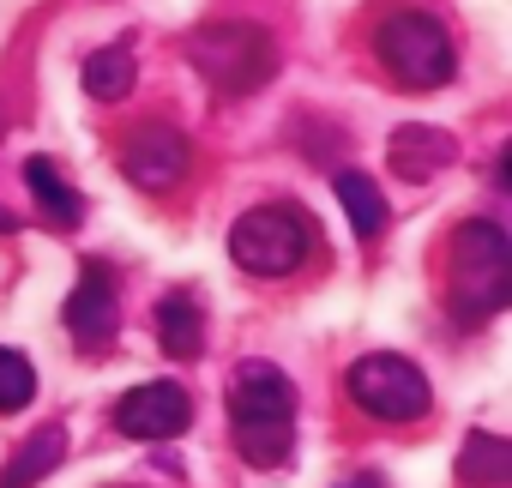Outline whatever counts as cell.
Instances as JSON below:
<instances>
[{
  "label": "cell",
  "mask_w": 512,
  "mask_h": 488,
  "mask_svg": "<svg viewBox=\"0 0 512 488\" xmlns=\"http://www.w3.org/2000/svg\"><path fill=\"white\" fill-rule=\"evenodd\" d=\"M61 452H67V434H61V428H43L37 440L19 446V458H13L7 470H0V488H37V482L61 464Z\"/></svg>",
  "instance_id": "14"
},
{
  "label": "cell",
  "mask_w": 512,
  "mask_h": 488,
  "mask_svg": "<svg viewBox=\"0 0 512 488\" xmlns=\"http://www.w3.org/2000/svg\"><path fill=\"white\" fill-rule=\"evenodd\" d=\"M31 392H37V368H31L19 350L0 344V416L25 410V404H31Z\"/></svg>",
  "instance_id": "17"
},
{
  "label": "cell",
  "mask_w": 512,
  "mask_h": 488,
  "mask_svg": "<svg viewBox=\"0 0 512 488\" xmlns=\"http://www.w3.org/2000/svg\"><path fill=\"white\" fill-rule=\"evenodd\" d=\"M344 488H380V476H356V482H344Z\"/></svg>",
  "instance_id": "19"
},
{
  "label": "cell",
  "mask_w": 512,
  "mask_h": 488,
  "mask_svg": "<svg viewBox=\"0 0 512 488\" xmlns=\"http://www.w3.org/2000/svg\"><path fill=\"white\" fill-rule=\"evenodd\" d=\"M344 392H350V404H356L362 416H374V422H416V416H428V404H434L428 374H422L410 356H392V350H374V356L350 362Z\"/></svg>",
  "instance_id": "5"
},
{
  "label": "cell",
  "mask_w": 512,
  "mask_h": 488,
  "mask_svg": "<svg viewBox=\"0 0 512 488\" xmlns=\"http://www.w3.org/2000/svg\"><path fill=\"white\" fill-rule=\"evenodd\" d=\"M229 434L253 470H272L296 446V386L272 362H247L229 386Z\"/></svg>",
  "instance_id": "1"
},
{
  "label": "cell",
  "mask_w": 512,
  "mask_h": 488,
  "mask_svg": "<svg viewBox=\"0 0 512 488\" xmlns=\"http://www.w3.org/2000/svg\"><path fill=\"white\" fill-rule=\"evenodd\" d=\"M133 79H139V67H133V49H127V43H109V49H97V55L85 61V91H91L97 103H121V97L133 91Z\"/></svg>",
  "instance_id": "13"
},
{
  "label": "cell",
  "mask_w": 512,
  "mask_h": 488,
  "mask_svg": "<svg viewBox=\"0 0 512 488\" xmlns=\"http://www.w3.org/2000/svg\"><path fill=\"white\" fill-rule=\"evenodd\" d=\"M338 205L350 211V229L356 235H380L386 229V199H380V187H374V175H362V169H344L338 175Z\"/></svg>",
  "instance_id": "15"
},
{
  "label": "cell",
  "mask_w": 512,
  "mask_h": 488,
  "mask_svg": "<svg viewBox=\"0 0 512 488\" xmlns=\"http://www.w3.org/2000/svg\"><path fill=\"white\" fill-rule=\"evenodd\" d=\"M187 157H193L187 151V133H175L163 121H145V127H133L121 139V175L133 187H145V193H169L187 175Z\"/></svg>",
  "instance_id": "7"
},
{
  "label": "cell",
  "mask_w": 512,
  "mask_h": 488,
  "mask_svg": "<svg viewBox=\"0 0 512 488\" xmlns=\"http://www.w3.org/2000/svg\"><path fill=\"white\" fill-rule=\"evenodd\" d=\"M386 157H392V169H398L404 181H428V175H440V169L458 157V145H452V133H440V127H398L392 145H386Z\"/></svg>",
  "instance_id": "10"
},
{
  "label": "cell",
  "mask_w": 512,
  "mask_h": 488,
  "mask_svg": "<svg viewBox=\"0 0 512 488\" xmlns=\"http://www.w3.org/2000/svg\"><path fill=\"white\" fill-rule=\"evenodd\" d=\"M13 229H19V217H13L7 205H0V235H13Z\"/></svg>",
  "instance_id": "18"
},
{
  "label": "cell",
  "mask_w": 512,
  "mask_h": 488,
  "mask_svg": "<svg viewBox=\"0 0 512 488\" xmlns=\"http://www.w3.org/2000/svg\"><path fill=\"white\" fill-rule=\"evenodd\" d=\"M25 187L37 193V211H43L55 229H73V223H79L85 199H79V193H73V181L55 169V157H31V163H25Z\"/></svg>",
  "instance_id": "12"
},
{
  "label": "cell",
  "mask_w": 512,
  "mask_h": 488,
  "mask_svg": "<svg viewBox=\"0 0 512 488\" xmlns=\"http://www.w3.org/2000/svg\"><path fill=\"white\" fill-rule=\"evenodd\" d=\"M314 254V223L296 205H253L229 223V260L253 278H290Z\"/></svg>",
  "instance_id": "3"
},
{
  "label": "cell",
  "mask_w": 512,
  "mask_h": 488,
  "mask_svg": "<svg viewBox=\"0 0 512 488\" xmlns=\"http://www.w3.org/2000/svg\"><path fill=\"white\" fill-rule=\"evenodd\" d=\"M61 320H67V332H73L79 344H91V350H103V344L115 338L121 308H115V278H109V266H97V260H91V266L79 272V284H73V296H67Z\"/></svg>",
  "instance_id": "9"
},
{
  "label": "cell",
  "mask_w": 512,
  "mask_h": 488,
  "mask_svg": "<svg viewBox=\"0 0 512 488\" xmlns=\"http://www.w3.org/2000/svg\"><path fill=\"white\" fill-rule=\"evenodd\" d=\"M187 61L199 67V79L217 97H247V91H260L272 79L278 49H272V37L260 25H205V31H193Z\"/></svg>",
  "instance_id": "4"
},
{
  "label": "cell",
  "mask_w": 512,
  "mask_h": 488,
  "mask_svg": "<svg viewBox=\"0 0 512 488\" xmlns=\"http://www.w3.org/2000/svg\"><path fill=\"white\" fill-rule=\"evenodd\" d=\"M187 422H193V398L175 380H145L115 404V428L133 440H175Z\"/></svg>",
  "instance_id": "8"
},
{
  "label": "cell",
  "mask_w": 512,
  "mask_h": 488,
  "mask_svg": "<svg viewBox=\"0 0 512 488\" xmlns=\"http://www.w3.org/2000/svg\"><path fill=\"white\" fill-rule=\"evenodd\" d=\"M458 476L476 488H500L512 482V446L500 434H470V446L458 452Z\"/></svg>",
  "instance_id": "16"
},
{
  "label": "cell",
  "mask_w": 512,
  "mask_h": 488,
  "mask_svg": "<svg viewBox=\"0 0 512 488\" xmlns=\"http://www.w3.org/2000/svg\"><path fill=\"white\" fill-rule=\"evenodd\" d=\"M512 302V241L500 223L470 217L452 235V308L458 320H494Z\"/></svg>",
  "instance_id": "2"
},
{
  "label": "cell",
  "mask_w": 512,
  "mask_h": 488,
  "mask_svg": "<svg viewBox=\"0 0 512 488\" xmlns=\"http://www.w3.org/2000/svg\"><path fill=\"white\" fill-rule=\"evenodd\" d=\"M157 344L175 362H193L205 350V308H199L193 290H175V296L157 302Z\"/></svg>",
  "instance_id": "11"
},
{
  "label": "cell",
  "mask_w": 512,
  "mask_h": 488,
  "mask_svg": "<svg viewBox=\"0 0 512 488\" xmlns=\"http://www.w3.org/2000/svg\"><path fill=\"white\" fill-rule=\"evenodd\" d=\"M374 49H380L386 73H392L398 85H410V91H434V85H446L452 67H458L452 37H446L428 13H392V19L380 25Z\"/></svg>",
  "instance_id": "6"
}]
</instances>
